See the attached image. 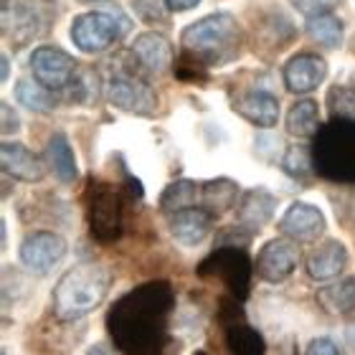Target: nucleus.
<instances>
[{"instance_id":"c85d7f7f","label":"nucleus","mask_w":355,"mask_h":355,"mask_svg":"<svg viewBox=\"0 0 355 355\" xmlns=\"http://www.w3.org/2000/svg\"><path fill=\"white\" fill-rule=\"evenodd\" d=\"M198 3H200V0H165L168 10H173V13H183V10H191V8H196Z\"/></svg>"},{"instance_id":"20e7f679","label":"nucleus","mask_w":355,"mask_h":355,"mask_svg":"<svg viewBox=\"0 0 355 355\" xmlns=\"http://www.w3.org/2000/svg\"><path fill=\"white\" fill-rule=\"evenodd\" d=\"M107 99L117 110L130 112V114H153L157 107V96L148 82H142L140 76L132 71H119L107 84Z\"/></svg>"},{"instance_id":"ddd939ff","label":"nucleus","mask_w":355,"mask_h":355,"mask_svg":"<svg viewBox=\"0 0 355 355\" xmlns=\"http://www.w3.org/2000/svg\"><path fill=\"white\" fill-rule=\"evenodd\" d=\"M132 59L148 74H163L165 69L171 67L173 49L168 44V38L157 36V33H142V36L135 38Z\"/></svg>"},{"instance_id":"dca6fc26","label":"nucleus","mask_w":355,"mask_h":355,"mask_svg":"<svg viewBox=\"0 0 355 355\" xmlns=\"http://www.w3.org/2000/svg\"><path fill=\"white\" fill-rule=\"evenodd\" d=\"M3 31L8 41L26 44L33 33H38V15L33 8H28L21 0H6L3 3Z\"/></svg>"},{"instance_id":"cd10ccee","label":"nucleus","mask_w":355,"mask_h":355,"mask_svg":"<svg viewBox=\"0 0 355 355\" xmlns=\"http://www.w3.org/2000/svg\"><path fill=\"white\" fill-rule=\"evenodd\" d=\"M18 127H21V122H18V114L13 112V107H10V104L3 102V135L18 132Z\"/></svg>"},{"instance_id":"393cba45","label":"nucleus","mask_w":355,"mask_h":355,"mask_svg":"<svg viewBox=\"0 0 355 355\" xmlns=\"http://www.w3.org/2000/svg\"><path fill=\"white\" fill-rule=\"evenodd\" d=\"M282 168L289 173V175H307L312 171V157L310 150L304 145H295L284 153V160H282Z\"/></svg>"},{"instance_id":"f8f14e48","label":"nucleus","mask_w":355,"mask_h":355,"mask_svg":"<svg viewBox=\"0 0 355 355\" xmlns=\"http://www.w3.org/2000/svg\"><path fill=\"white\" fill-rule=\"evenodd\" d=\"M234 110L252 125L269 130L279 122V102L274 99V94L264 92V89H252L246 94L239 96V102L234 104Z\"/></svg>"},{"instance_id":"7ed1b4c3","label":"nucleus","mask_w":355,"mask_h":355,"mask_svg":"<svg viewBox=\"0 0 355 355\" xmlns=\"http://www.w3.org/2000/svg\"><path fill=\"white\" fill-rule=\"evenodd\" d=\"M130 31V23L122 18H114L112 13L94 10V13L76 15L71 23V41L79 51L84 53H99L110 49L122 33Z\"/></svg>"},{"instance_id":"7c9ffc66","label":"nucleus","mask_w":355,"mask_h":355,"mask_svg":"<svg viewBox=\"0 0 355 355\" xmlns=\"http://www.w3.org/2000/svg\"><path fill=\"white\" fill-rule=\"evenodd\" d=\"M348 340H350V343H353V345H355V325H353V327H350V330H348Z\"/></svg>"},{"instance_id":"9b49d317","label":"nucleus","mask_w":355,"mask_h":355,"mask_svg":"<svg viewBox=\"0 0 355 355\" xmlns=\"http://www.w3.org/2000/svg\"><path fill=\"white\" fill-rule=\"evenodd\" d=\"M3 171L23 183H38L46 175L44 160L21 142H3Z\"/></svg>"},{"instance_id":"6e6552de","label":"nucleus","mask_w":355,"mask_h":355,"mask_svg":"<svg viewBox=\"0 0 355 355\" xmlns=\"http://www.w3.org/2000/svg\"><path fill=\"white\" fill-rule=\"evenodd\" d=\"M327 229V221L322 211L310 203H292L279 218V231L292 241L307 244V241H318Z\"/></svg>"},{"instance_id":"5701e85b","label":"nucleus","mask_w":355,"mask_h":355,"mask_svg":"<svg viewBox=\"0 0 355 355\" xmlns=\"http://www.w3.org/2000/svg\"><path fill=\"white\" fill-rule=\"evenodd\" d=\"M320 302L330 312H353L355 310V279L338 282L333 287L320 292Z\"/></svg>"},{"instance_id":"b1692460","label":"nucleus","mask_w":355,"mask_h":355,"mask_svg":"<svg viewBox=\"0 0 355 355\" xmlns=\"http://www.w3.org/2000/svg\"><path fill=\"white\" fill-rule=\"evenodd\" d=\"M327 104L335 117L355 119V92L348 87H333L327 94Z\"/></svg>"},{"instance_id":"4468645a","label":"nucleus","mask_w":355,"mask_h":355,"mask_svg":"<svg viewBox=\"0 0 355 355\" xmlns=\"http://www.w3.org/2000/svg\"><path fill=\"white\" fill-rule=\"evenodd\" d=\"M348 261H350L348 249H345L340 241L330 239V241L320 244L318 249L310 254V259H307V274L318 282L335 279V277L343 274V269L348 266Z\"/></svg>"},{"instance_id":"9d476101","label":"nucleus","mask_w":355,"mask_h":355,"mask_svg":"<svg viewBox=\"0 0 355 355\" xmlns=\"http://www.w3.org/2000/svg\"><path fill=\"white\" fill-rule=\"evenodd\" d=\"M168 226H171V234L178 244L198 246L211 234V214H208L206 208H183V211H175L171 216Z\"/></svg>"},{"instance_id":"1a4fd4ad","label":"nucleus","mask_w":355,"mask_h":355,"mask_svg":"<svg viewBox=\"0 0 355 355\" xmlns=\"http://www.w3.org/2000/svg\"><path fill=\"white\" fill-rule=\"evenodd\" d=\"M327 76V64L325 59H320L315 53H297L284 64V71H282V79H284V87L292 92V94H310L320 84L325 82Z\"/></svg>"},{"instance_id":"39448f33","label":"nucleus","mask_w":355,"mask_h":355,"mask_svg":"<svg viewBox=\"0 0 355 355\" xmlns=\"http://www.w3.org/2000/svg\"><path fill=\"white\" fill-rule=\"evenodd\" d=\"M18 257L31 274H49L67 257V241L51 231H36L23 239Z\"/></svg>"},{"instance_id":"bb28decb","label":"nucleus","mask_w":355,"mask_h":355,"mask_svg":"<svg viewBox=\"0 0 355 355\" xmlns=\"http://www.w3.org/2000/svg\"><path fill=\"white\" fill-rule=\"evenodd\" d=\"M297 8H302L304 13H325L330 8H335L340 0H292Z\"/></svg>"},{"instance_id":"4be33fe9","label":"nucleus","mask_w":355,"mask_h":355,"mask_svg":"<svg viewBox=\"0 0 355 355\" xmlns=\"http://www.w3.org/2000/svg\"><path fill=\"white\" fill-rule=\"evenodd\" d=\"M196 200H200V188L193 180H175L163 191L160 196V208L168 211V214H175V211H183V208H191Z\"/></svg>"},{"instance_id":"0eeeda50","label":"nucleus","mask_w":355,"mask_h":355,"mask_svg":"<svg viewBox=\"0 0 355 355\" xmlns=\"http://www.w3.org/2000/svg\"><path fill=\"white\" fill-rule=\"evenodd\" d=\"M297 264H300L297 246L284 239H272L261 246L259 257H257V274L269 284H279L295 272Z\"/></svg>"},{"instance_id":"f03ea898","label":"nucleus","mask_w":355,"mask_h":355,"mask_svg":"<svg viewBox=\"0 0 355 355\" xmlns=\"http://www.w3.org/2000/svg\"><path fill=\"white\" fill-rule=\"evenodd\" d=\"M183 49L200 64H218L234 56L241 28L231 13H211L183 31Z\"/></svg>"},{"instance_id":"2f4dec72","label":"nucleus","mask_w":355,"mask_h":355,"mask_svg":"<svg viewBox=\"0 0 355 355\" xmlns=\"http://www.w3.org/2000/svg\"><path fill=\"white\" fill-rule=\"evenodd\" d=\"M82 3H99V0H82Z\"/></svg>"},{"instance_id":"a878e982","label":"nucleus","mask_w":355,"mask_h":355,"mask_svg":"<svg viewBox=\"0 0 355 355\" xmlns=\"http://www.w3.org/2000/svg\"><path fill=\"white\" fill-rule=\"evenodd\" d=\"M304 355H343V350L338 348V343L333 338H315L307 345V353Z\"/></svg>"},{"instance_id":"f257e3e1","label":"nucleus","mask_w":355,"mask_h":355,"mask_svg":"<svg viewBox=\"0 0 355 355\" xmlns=\"http://www.w3.org/2000/svg\"><path fill=\"white\" fill-rule=\"evenodd\" d=\"M112 287V274L102 264H79L69 269L53 289V312L61 320H79L96 310Z\"/></svg>"},{"instance_id":"6ab92c4d","label":"nucleus","mask_w":355,"mask_h":355,"mask_svg":"<svg viewBox=\"0 0 355 355\" xmlns=\"http://www.w3.org/2000/svg\"><path fill=\"white\" fill-rule=\"evenodd\" d=\"M49 163H51L53 173L61 183H74L79 178V165H76L74 150L69 145V140L64 135H53L49 140Z\"/></svg>"},{"instance_id":"f3484780","label":"nucleus","mask_w":355,"mask_h":355,"mask_svg":"<svg viewBox=\"0 0 355 355\" xmlns=\"http://www.w3.org/2000/svg\"><path fill=\"white\" fill-rule=\"evenodd\" d=\"M239 203V185L229 178H214L200 185V208L208 214H226Z\"/></svg>"},{"instance_id":"aec40b11","label":"nucleus","mask_w":355,"mask_h":355,"mask_svg":"<svg viewBox=\"0 0 355 355\" xmlns=\"http://www.w3.org/2000/svg\"><path fill=\"white\" fill-rule=\"evenodd\" d=\"M320 127V104L315 99H300L287 114V132L292 137H312Z\"/></svg>"},{"instance_id":"423d86ee","label":"nucleus","mask_w":355,"mask_h":355,"mask_svg":"<svg viewBox=\"0 0 355 355\" xmlns=\"http://www.w3.org/2000/svg\"><path fill=\"white\" fill-rule=\"evenodd\" d=\"M31 71L38 84L56 92V89H67L69 82L74 79L76 61L56 46H41L31 53Z\"/></svg>"},{"instance_id":"c756f323","label":"nucleus","mask_w":355,"mask_h":355,"mask_svg":"<svg viewBox=\"0 0 355 355\" xmlns=\"http://www.w3.org/2000/svg\"><path fill=\"white\" fill-rule=\"evenodd\" d=\"M10 76V64H8V56H3V82Z\"/></svg>"},{"instance_id":"2eb2a0df","label":"nucleus","mask_w":355,"mask_h":355,"mask_svg":"<svg viewBox=\"0 0 355 355\" xmlns=\"http://www.w3.org/2000/svg\"><path fill=\"white\" fill-rule=\"evenodd\" d=\"M274 211H277V198L272 193L264 188H252L249 193H244V198L239 203L236 221L249 231H259L272 221Z\"/></svg>"},{"instance_id":"412c9836","label":"nucleus","mask_w":355,"mask_h":355,"mask_svg":"<svg viewBox=\"0 0 355 355\" xmlns=\"http://www.w3.org/2000/svg\"><path fill=\"white\" fill-rule=\"evenodd\" d=\"M15 99L31 112H51L56 104L51 89L38 84L36 79H21L15 84Z\"/></svg>"},{"instance_id":"a211bd4d","label":"nucleus","mask_w":355,"mask_h":355,"mask_svg":"<svg viewBox=\"0 0 355 355\" xmlns=\"http://www.w3.org/2000/svg\"><path fill=\"white\" fill-rule=\"evenodd\" d=\"M304 31L312 41H318L325 49H340L343 46V21L333 13H312L304 23Z\"/></svg>"}]
</instances>
